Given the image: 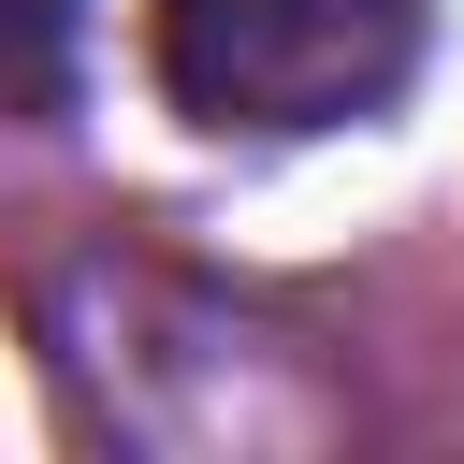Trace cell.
Segmentation results:
<instances>
[{
  "mask_svg": "<svg viewBox=\"0 0 464 464\" xmlns=\"http://www.w3.org/2000/svg\"><path fill=\"white\" fill-rule=\"evenodd\" d=\"M435 0H160V87L203 130H348L420 72Z\"/></svg>",
  "mask_w": 464,
  "mask_h": 464,
  "instance_id": "6da1fadb",
  "label": "cell"
},
{
  "mask_svg": "<svg viewBox=\"0 0 464 464\" xmlns=\"http://www.w3.org/2000/svg\"><path fill=\"white\" fill-rule=\"evenodd\" d=\"M72 44H87V0H0V116H58Z\"/></svg>",
  "mask_w": 464,
  "mask_h": 464,
  "instance_id": "7a4b0ae2",
  "label": "cell"
}]
</instances>
